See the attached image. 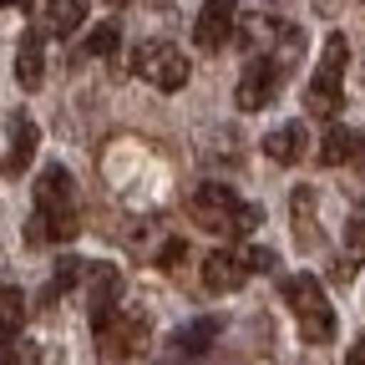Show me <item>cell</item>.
<instances>
[{"mask_svg": "<svg viewBox=\"0 0 365 365\" xmlns=\"http://www.w3.org/2000/svg\"><path fill=\"white\" fill-rule=\"evenodd\" d=\"M234 21H239L234 0H203V11L193 21V46L198 51H223V41L234 36Z\"/></svg>", "mask_w": 365, "mask_h": 365, "instance_id": "8", "label": "cell"}, {"mask_svg": "<svg viewBox=\"0 0 365 365\" xmlns=\"http://www.w3.org/2000/svg\"><path fill=\"white\" fill-rule=\"evenodd\" d=\"M0 6H21V0H0Z\"/></svg>", "mask_w": 365, "mask_h": 365, "instance_id": "25", "label": "cell"}, {"mask_svg": "<svg viewBox=\"0 0 365 365\" xmlns=\"http://www.w3.org/2000/svg\"><path fill=\"white\" fill-rule=\"evenodd\" d=\"M182 254H188V239H168V244H163V254H158V264H163V269H178V264H182Z\"/></svg>", "mask_w": 365, "mask_h": 365, "instance_id": "23", "label": "cell"}, {"mask_svg": "<svg viewBox=\"0 0 365 365\" xmlns=\"http://www.w3.org/2000/svg\"><path fill=\"white\" fill-rule=\"evenodd\" d=\"M289 208H294V239H299V249H314V234H319V223H314V188H294Z\"/></svg>", "mask_w": 365, "mask_h": 365, "instance_id": "16", "label": "cell"}, {"mask_svg": "<svg viewBox=\"0 0 365 365\" xmlns=\"http://www.w3.org/2000/svg\"><path fill=\"white\" fill-rule=\"evenodd\" d=\"M117 46H122L117 21H102V26H91V36L81 41V56H117Z\"/></svg>", "mask_w": 365, "mask_h": 365, "instance_id": "19", "label": "cell"}, {"mask_svg": "<svg viewBox=\"0 0 365 365\" xmlns=\"http://www.w3.org/2000/svg\"><path fill=\"white\" fill-rule=\"evenodd\" d=\"M345 66H350V41L335 31L319 51V66L304 86V112L319 117V122H335V112L345 107Z\"/></svg>", "mask_w": 365, "mask_h": 365, "instance_id": "4", "label": "cell"}, {"mask_svg": "<svg viewBox=\"0 0 365 365\" xmlns=\"http://www.w3.org/2000/svg\"><path fill=\"white\" fill-rule=\"evenodd\" d=\"M86 26V0H51V31L56 36H71Z\"/></svg>", "mask_w": 365, "mask_h": 365, "instance_id": "18", "label": "cell"}, {"mask_svg": "<svg viewBox=\"0 0 365 365\" xmlns=\"http://www.w3.org/2000/svg\"><path fill=\"white\" fill-rule=\"evenodd\" d=\"M112 6H122V0H112Z\"/></svg>", "mask_w": 365, "mask_h": 365, "instance_id": "26", "label": "cell"}, {"mask_svg": "<svg viewBox=\"0 0 365 365\" xmlns=\"http://www.w3.org/2000/svg\"><path fill=\"white\" fill-rule=\"evenodd\" d=\"M345 365H365V335L350 345V355H345Z\"/></svg>", "mask_w": 365, "mask_h": 365, "instance_id": "24", "label": "cell"}, {"mask_svg": "<svg viewBox=\"0 0 365 365\" xmlns=\"http://www.w3.org/2000/svg\"><path fill=\"white\" fill-rule=\"evenodd\" d=\"M76 239V182L61 163L36 178V213L26 218V244H71Z\"/></svg>", "mask_w": 365, "mask_h": 365, "instance_id": "1", "label": "cell"}, {"mask_svg": "<svg viewBox=\"0 0 365 365\" xmlns=\"http://www.w3.org/2000/svg\"><path fill=\"white\" fill-rule=\"evenodd\" d=\"M218 319L213 314H203V319H188V325H182L168 345H173V355H182V360H193V355H208L213 350V340H218Z\"/></svg>", "mask_w": 365, "mask_h": 365, "instance_id": "13", "label": "cell"}, {"mask_svg": "<svg viewBox=\"0 0 365 365\" xmlns=\"http://www.w3.org/2000/svg\"><path fill=\"white\" fill-rule=\"evenodd\" d=\"M365 153V132H350V127H330L325 143H319V163L325 168H345Z\"/></svg>", "mask_w": 365, "mask_h": 365, "instance_id": "15", "label": "cell"}, {"mask_svg": "<svg viewBox=\"0 0 365 365\" xmlns=\"http://www.w3.org/2000/svg\"><path fill=\"white\" fill-rule=\"evenodd\" d=\"M16 81L26 91H36L46 81V41H41V31H26L21 46H16Z\"/></svg>", "mask_w": 365, "mask_h": 365, "instance_id": "14", "label": "cell"}, {"mask_svg": "<svg viewBox=\"0 0 365 365\" xmlns=\"http://www.w3.org/2000/svg\"><path fill=\"white\" fill-rule=\"evenodd\" d=\"M289 314H294V325L309 345H330L335 340V304L325 294V284L314 279V274H289V279L279 284Z\"/></svg>", "mask_w": 365, "mask_h": 365, "instance_id": "3", "label": "cell"}, {"mask_svg": "<svg viewBox=\"0 0 365 365\" xmlns=\"http://www.w3.org/2000/svg\"><path fill=\"white\" fill-rule=\"evenodd\" d=\"M264 153H269V163H279V168H294V163H304V153H309L304 122H284V127H274V132L264 137Z\"/></svg>", "mask_w": 365, "mask_h": 365, "instance_id": "12", "label": "cell"}, {"mask_svg": "<svg viewBox=\"0 0 365 365\" xmlns=\"http://www.w3.org/2000/svg\"><path fill=\"white\" fill-rule=\"evenodd\" d=\"M81 279H86V264H81L76 254H66V259L56 264V279H51V289H46V299L61 294V289H71V284H81Z\"/></svg>", "mask_w": 365, "mask_h": 365, "instance_id": "20", "label": "cell"}, {"mask_svg": "<svg viewBox=\"0 0 365 365\" xmlns=\"http://www.w3.org/2000/svg\"><path fill=\"white\" fill-rule=\"evenodd\" d=\"M26 325V294L21 289H0V350H6Z\"/></svg>", "mask_w": 365, "mask_h": 365, "instance_id": "17", "label": "cell"}, {"mask_svg": "<svg viewBox=\"0 0 365 365\" xmlns=\"http://www.w3.org/2000/svg\"><path fill=\"white\" fill-rule=\"evenodd\" d=\"M117 294H122V274L112 264H86V309H91V319L117 309Z\"/></svg>", "mask_w": 365, "mask_h": 365, "instance_id": "11", "label": "cell"}, {"mask_svg": "<svg viewBox=\"0 0 365 365\" xmlns=\"http://www.w3.org/2000/svg\"><path fill=\"white\" fill-rule=\"evenodd\" d=\"M132 71L143 81H153L158 91H182L188 86V56H182L178 46H168V41H148L143 51L132 56Z\"/></svg>", "mask_w": 365, "mask_h": 365, "instance_id": "6", "label": "cell"}, {"mask_svg": "<svg viewBox=\"0 0 365 365\" xmlns=\"http://www.w3.org/2000/svg\"><path fill=\"white\" fill-rule=\"evenodd\" d=\"M345 259H355V264L365 259V208L345 223Z\"/></svg>", "mask_w": 365, "mask_h": 365, "instance_id": "21", "label": "cell"}, {"mask_svg": "<svg viewBox=\"0 0 365 365\" xmlns=\"http://www.w3.org/2000/svg\"><path fill=\"white\" fill-rule=\"evenodd\" d=\"M239 259H244V269H254V274H274V269H279V254H274V249H259V244L239 249Z\"/></svg>", "mask_w": 365, "mask_h": 365, "instance_id": "22", "label": "cell"}, {"mask_svg": "<svg viewBox=\"0 0 365 365\" xmlns=\"http://www.w3.org/2000/svg\"><path fill=\"white\" fill-rule=\"evenodd\" d=\"M284 71H289V66H279L274 56H254V61L239 71V86H234L239 112H259V107H269L274 97H279V86H284Z\"/></svg>", "mask_w": 365, "mask_h": 365, "instance_id": "7", "label": "cell"}, {"mask_svg": "<svg viewBox=\"0 0 365 365\" xmlns=\"http://www.w3.org/2000/svg\"><path fill=\"white\" fill-rule=\"evenodd\" d=\"M36 148H41V127H36L26 112H11V143H6V163H0V173L16 182V178L31 168Z\"/></svg>", "mask_w": 365, "mask_h": 365, "instance_id": "9", "label": "cell"}, {"mask_svg": "<svg viewBox=\"0 0 365 365\" xmlns=\"http://www.w3.org/2000/svg\"><path fill=\"white\" fill-rule=\"evenodd\" d=\"M91 330H97V345L107 360H132V355H143L148 340H153V325H148V314H122V309H107L91 319Z\"/></svg>", "mask_w": 365, "mask_h": 365, "instance_id": "5", "label": "cell"}, {"mask_svg": "<svg viewBox=\"0 0 365 365\" xmlns=\"http://www.w3.org/2000/svg\"><path fill=\"white\" fill-rule=\"evenodd\" d=\"M188 213H193V223L203 228V234H254V228H259V208L244 203L234 188H223V182L193 188Z\"/></svg>", "mask_w": 365, "mask_h": 365, "instance_id": "2", "label": "cell"}, {"mask_svg": "<svg viewBox=\"0 0 365 365\" xmlns=\"http://www.w3.org/2000/svg\"><path fill=\"white\" fill-rule=\"evenodd\" d=\"M244 279H249V269H244V259H239V254L218 249V254H208V259H203V289H208V294H234Z\"/></svg>", "mask_w": 365, "mask_h": 365, "instance_id": "10", "label": "cell"}]
</instances>
